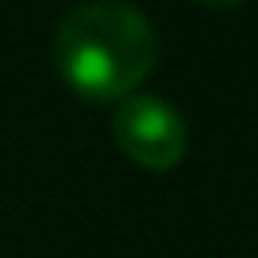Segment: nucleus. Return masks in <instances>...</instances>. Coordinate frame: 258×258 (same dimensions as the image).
I'll use <instances>...</instances> for the list:
<instances>
[{"label": "nucleus", "mask_w": 258, "mask_h": 258, "mask_svg": "<svg viewBox=\"0 0 258 258\" xmlns=\"http://www.w3.org/2000/svg\"><path fill=\"white\" fill-rule=\"evenodd\" d=\"M160 53L148 16L129 0H88L61 19L53 64L88 103H121L141 88Z\"/></svg>", "instance_id": "1"}, {"label": "nucleus", "mask_w": 258, "mask_h": 258, "mask_svg": "<svg viewBox=\"0 0 258 258\" xmlns=\"http://www.w3.org/2000/svg\"><path fill=\"white\" fill-rule=\"evenodd\" d=\"M114 145L148 171H175L186 156V121L160 95L133 91L114 106Z\"/></svg>", "instance_id": "2"}, {"label": "nucleus", "mask_w": 258, "mask_h": 258, "mask_svg": "<svg viewBox=\"0 0 258 258\" xmlns=\"http://www.w3.org/2000/svg\"><path fill=\"white\" fill-rule=\"evenodd\" d=\"M198 4H205V8H232V4H239V0H198Z\"/></svg>", "instance_id": "3"}]
</instances>
